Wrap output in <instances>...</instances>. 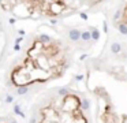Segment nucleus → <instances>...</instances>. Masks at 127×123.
Listing matches in <instances>:
<instances>
[{"label": "nucleus", "mask_w": 127, "mask_h": 123, "mask_svg": "<svg viewBox=\"0 0 127 123\" xmlns=\"http://www.w3.org/2000/svg\"><path fill=\"white\" fill-rule=\"evenodd\" d=\"M81 37H82V32L79 29H71L68 32V38L71 41H79Z\"/></svg>", "instance_id": "f257e3e1"}, {"label": "nucleus", "mask_w": 127, "mask_h": 123, "mask_svg": "<svg viewBox=\"0 0 127 123\" xmlns=\"http://www.w3.org/2000/svg\"><path fill=\"white\" fill-rule=\"evenodd\" d=\"M120 51H122V45H120V42H118V41H115V42H112L111 44V52L112 53H120Z\"/></svg>", "instance_id": "f03ea898"}, {"label": "nucleus", "mask_w": 127, "mask_h": 123, "mask_svg": "<svg viewBox=\"0 0 127 123\" xmlns=\"http://www.w3.org/2000/svg\"><path fill=\"white\" fill-rule=\"evenodd\" d=\"M90 33H92V40L98 41L100 40V30L97 27H90Z\"/></svg>", "instance_id": "7ed1b4c3"}, {"label": "nucleus", "mask_w": 127, "mask_h": 123, "mask_svg": "<svg viewBox=\"0 0 127 123\" xmlns=\"http://www.w3.org/2000/svg\"><path fill=\"white\" fill-rule=\"evenodd\" d=\"M81 40H83V41H90L92 40V33H90V30H83Z\"/></svg>", "instance_id": "20e7f679"}, {"label": "nucleus", "mask_w": 127, "mask_h": 123, "mask_svg": "<svg viewBox=\"0 0 127 123\" xmlns=\"http://www.w3.org/2000/svg\"><path fill=\"white\" fill-rule=\"evenodd\" d=\"M118 29H119V32H120L122 34H124V36L127 34V25L124 23V22H120V23L118 25Z\"/></svg>", "instance_id": "39448f33"}, {"label": "nucleus", "mask_w": 127, "mask_h": 123, "mask_svg": "<svg viewBox=\"0 0 127 123\" xmlns=\"http://www.w3.org/2000/svg\"><path fill=\"white\" fill-rule=\"evenodd\" d=\"M81 108H82V109H89V108H90V101H89V99L83 97V99H82V104H81Z\"/></svg>", "instance_id": "423d86ee"}, {"label": "nucleus", "mask_w": 127, "mask_h": 123, "mask_svg": "<svg viewBox=\"0 0 127 123\" xmlns=\"http://www.w3.org/2000/svg\"><path fill=\"white\" fill-rule=\"evenodd\" d=\"M57 94H59L60 97H66V96L70 94V90H68V88H62V89L57 90Z\"/></svg>", "instance_id": "0eeeda50"}, {"label": "nucleus", "mask_w": 127, "mask_h": 123, "mask_svg": "<svg viewBox=\"0 0 127 123\" xmlns=\"http://www.w3.org/2000/svg\"><path fill=\"white\" fill-rule=\"evenodd\" d=\"M120 17H122V10H118V11H116V14H115V17H113V19L118 20Z\"/></svg>", "instance_id": "6e6552de"}, {"label": "nucleus", "mask_w": 127, "mask_h": 123, "mask_svg": "<svg viewBox=\"0 0 127 123\" xmlns=\"http://www.w3.org/2000/svg\"><path fill=\"white\" fill-rule=\"evenodd\" d=\"M79 17L82 18L83 20H88V18H89V17H88V14H86V12H79Z\"/></svg>", "instance_id": "1a4fd4ad"}, {"label": "nucleus", "mask_w": 127, "mask_h": 123, "mask_svg": "<svg viewBox=\"0 0 127 123\" xmlns=\"http://www.w3.org/2000/svg\"><path fill=\"white\" fill-rule=\"evenodd\" d=\"M83 78H85V77H83L82 74H78V75H75V79H77V81H83Z\"/></svg>", "instance_id": "9d476101"}, {"label": "nucleus", "mask_w": 127, "mask_h": 123, "mask_svg": "<svg viewBox=\"0 0 127 123\" xmlns=\"http://www.w3.org/2000/svg\"><path fill=\"white\" fill-rule=\"evenodd\" d=\"M103 30H104V33L108 32V23H107V22H104V23H103Z\"/></svg>", "instance_id": "9b49d317"}, {"label": "nucleus", "mask_w": 127, "mask_h": 123, "mask_svg": "<svg viewBox=\"0 0 127 123\" xmlns=\"http://www.w3.org/2000/svg\"><path fill=\"white\" fill-rule=\"evenodd\" d=\"M18 92H19L21 94H23V93H26V92H27V88H19V89H18Z\"/></svg>", "instance_id": "f8f14e48"}, {"label": "nucleus", "mask_w": 127, "mask_h": 123, "mask_svg": "<svg viewBox=\"0 0 127 123\" xmlns=\"http://www.w3.org/2000/svg\"><path fill=\"white\" fill-rule=\"evenodd\" d=\"M86 58H88V53H83V55H82V56H81V58H79V59H81V60H85V59H86Z\"/></svg>", "instance_id": "ddd939ff"}, {"label": "nucleus", "mask_w": 127, "mask_h": 123, "mask_svg": "<svg viewBox=\"0 0 127 123\" xmlns=\"http://www.w3.org/2000/svg\"><path fill=\"white\" fill-rule=\"evenodd\" d=\"M0 123H6V122H0Z\"/></svg>", "instance_id": "4468645a"}]
</instances>
